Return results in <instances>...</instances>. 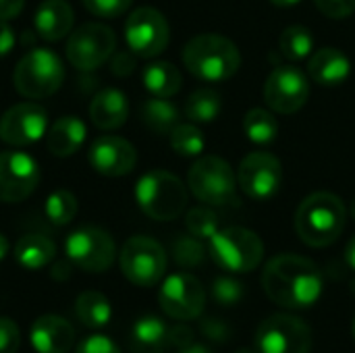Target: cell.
I'll use <instances>...</instances> for the list:
<instances>
[{
	"label": "cell",
	"instance_id": "cell-3",
	"mask_svg": "<svg viewBox=\"0 0 355 353\" xmlns=\"http://www.w3.org/2000/svg\"><path fill=\"white\" fill-rule=\"evenodd\" d=\"M183 62L193 77L218 83L239 71L241 54L229 37L218 33H200L185 44Z\"/></svg>",
	"mask_w": 355,
	"mask_h": 353
},
{
	"label": "cell",
	"instance_id": "cell-35",
	"mask_svg": "<svg viewBox=\"0 0 355 353\" xmlns=\"http://www.w3.org/2000/svg\"><path fill=\"white\" fill-rule=\"evenodd\" d=\"M189 235L198 239H210L218 231V216L210 208H191L185 216Z\"/></svg>",
	"mask_w": 355,
	"mask_h": 353
},
{
	"label": "cell",
	"instance_id": "cell-27",
	"mask_svg": "<svg viewBox=\"0 0 355 353\" xmlns=\"http://www.w3.org/2000/svg\"><path fill=\"white\" fill-rule=\"evenodd\" d=\"M75 314L87 329H104L112 318V308L100 291H83L75 300Z\"/></svg>",
	"mask_w": 355,
	"mask_h": 353
},
{
	"label": "cell",
	"instance_id": "cell-37",
	"mask_svg": "<svg viewBox=\"0 0 355 353\" xmlns=\"http://www.w3.org/2000/svg\"><path fill=\"white\" fill-rule=\"evenodd\" d=\"M81 2L92 15L102 17V19H112L129 10L133 0H81Z\"/></svg>",
	"mask_w": 355,
	"mask_h": 353
},
{
	"label": "cell",
	"instance_id": "cell-42",
	"mask_svg": "<svg viewBox=\"0 0 355 353\" xmlns=\"http://www.w3.org/2000/svg\"><path fill=\"white\" fill-rule=\"evenodd\" d=\"M135 64H137V56L131 50L129 52H116V54H112V60H110V69L119 77L131 75L135 71Z\"/></svg>",
	"mask_w": 355,
	"mask_h": 353
},
{
	"label": "cell",
	"instance_id": "cell-22",
	"mask_svg": "<svg viewBox=\"0 0 355 353\" xmlns=\"http://www.w3.org/2000/svg\"><path fill=\"white\" fill-rule=\"evenodd\" d=\"M127 117H129L127 96L116 87L100 89L89 104L92 123L104 131H112V129L123 127L127 123Z\"/></svg>",
	"mask_w": 355,
	"mask_h": 353
},
{
	"label": "cell",
	"instance_id": "cell-10",
	"mask_svg": "<svg viewBox=\"0 0 355 353\" xmlns=\"http://www.w3.org/2000/svg\"><path fill=\"white\" fill-rule=\"evenodd\" d=\"M256 353H310L312 331L293 314H272L256 331Z\"/></svg>",
	"mask_w": 355,
	"mask_h": 353
},
{
	"label": "cell",
	"instance_id": "cell-20",
	"mask_svg": "<svg viewBox=\"0 0 355 353\" xmlns=\"http://www.w3.org/2000/svg\"><path fill=\"white\" fill-rule=\"evenodd\" d=\"M73 23L75 15L67 0H44L33 15V27L37 35L48 42L69 37V33L73 31Z\"/></svg>",
	"mask_w": 355,
	"mask_h": 353
},
{
	"label": "cell",
	"instance_id": "cell-21",
	"mask_svg": "<svg viewBox=\"0 0 355 353\" xmlns=\"http://www.w3.org/2000/svg\"><path fill=\"white\" fill-rule=\"evenodd\" d=\"M352 73L347 54L339 48H320L308 60V75L324 87L341 85Z\"/></svg>",
	"mask_w": 355,
	"mask_h": 353
},
{
	"label": "cell",
	"instance_id": "cell-17",
	"mask_svg": "<svg viewBox=\"0 0 355 353\" xmlns=\"http://www.w3.org/2000/svg\"><path fill=\"white\" fill-rule=\"evenodd\" d=\"M48 112L33 102L10 106L0 119V139L8 146L23 148L46 137Z\"/></svg>",
	"mask_w": 355,
	"mask_h": 353
},
{
	"label": "cell",
	"instance_id": "cell-44",
	"mask_svg": "<svg viewBox=\"0 0 355 353\" xmlns=\"http://www.w3.org/2000/svg\"><path fill=\"white\" fill-rule=\"evenodd\" d=\"M193 343V331L185 325H177V327H171V347H185Z\"/></svg>",
	"mask_w": 355,
	"mask_h": 353
},
{
	"label": "cell",
	"instance_id": "cell-52",
	"mask_svg": "<svg viewBox=\"0 0 355 353\" xmlns=\"http://www.w3.org/2000/svg\"><path fill=\"white\" fill-rule=\"evenodd\" d=\"M352 333H354V341H355V318H354V329H352Z\"/></svg>",
	"mask_w": 355,
	"mask_h": 353
},
{
	"label": "cell",
	"instance_id": "cell-50",
	"mask_svg": "<svg viewBox=\"0 0 355 353\" xmlns=\"http://www.w3.org/2000/svg\"><path fill=\"white\" fill-rule=\"evenodd\" d=\"M349 214H352V218L355 221V198L352 200V206H349Z\"/></svg>",
	"mask_w": 355,
	"mask_h": 353
},
{
	"label": "cell",
	"instance_id": "cell-28",
	"mask_svg": "<svg viewBox=\"0 0 355 353\" xmlns=\"http://www.w3.org/2000/svg\"><path fill=\"white\" fill-rule=\"evenodd\" d=\"M141 121L154 133L168 135L179 125V110L168 98H150L141 104Z\"/></svg>",
	"mask_w": 355,
	"mask_h": 353
},
{
	"label": "cell",
	"instance_id": "cell-6",
	"mask_svg": "<svg viewBox=\"0 0 355 353\" xmlns=\"http://www.w3.org/2000/svg\"><path fill=\"white\" fill-rule=\"evenodd\" d=\"M208 241L212 260L227 273H250L264 258V243L260 235L243 227L218 229Z\"/></svg>",
	"mask_w": 355,
	"mask_h": 353
},
{
	"label": "cell",
	"instance_id": "cell-9",
	"mask_svg": "<svg viewBox=\"0 0 355 353\" xmlns=\"http://www.w3.org/2000/svg\"><path fill=\"white\" fill-rule=\"evenodd\" d=\"M114 48H116L114 31L104 23L89 21L69 33L64 54L75 69L94 71L114 54Z\"/></svg>",
	"mask_w": 355,
	"mask_h": 353
},
{
	"label": "cell",
	"instance_id": "cell-5",
	"mask_svg": "<svg viewBox=\"0 0 355 353\" xmlns=\"http://www.w3.org/2000/svg\"><path fill=\"white\" fill-rule=\"evenodd\" d=\"M64 81V64L60 56L48 48L27 52L15 67V89L29 100H42L58 92Z\"/></svg>",
	"mask_w": 355,
	"mask_h": 353
},
{
	"label": "cell",
	"instance_id": "cell-2",
	"mask_svg": "<svg viewBox=\"0 0 355 353\" xmlns=\"http://www.w3.org/2000/svg\"><path fill=\"white\" fill-rule=\"evenodd\" d=\"M347 210L341 198L329 191L308 196L295 212V231L310 248H327L335 243L345 229Z\"/></svg>",
	"mask_w": 355,
	"mask_h": 353
},
{
	"label": "cell",
	"instance_id": "cell-30",
	"mask_svg": "<svg viewBox=\"0 0 355 353\" xmlns=\"http://www.w3.org/2000/svg\"><path fill=\"white\" fill-rule=\"evenodd\" d=\"M243 131L252 144L268 146L277 139L279 125H277V119L272 117V112H268L264 108H252L243 117Z\"/></svg>",
	"mask_w": 355,
	"mask_h": 353
},
{
	"label": "cell",
	"instance_id": "cell-19",
	"mask_svg": "<svg viewBox=\"0 0 355 353\" xmlns=\"http://www.w3.org/2000/svg\"><path fill=\"white\" fill-rule=\"evenodd\" d=\"M29 339L37 353H67L75 343V329L69 320L46 314L31 325Z\"/></svg>",
	"mask_w": 355,
	"mask_h": 353
},
{
	"label": "cell",
	"instance_id": "cell-46",
	"mask_svg": "<svg viewBox=\"0 0 355 353\" xmlns=\"http://www.w3.org/2000/svg\"><path fill=\"white\" fill-rule=\"evenodd\" d=\"M345 262L349 264L352 270H355V235L349 239V243L345 248Z\"/></svg>",
	"mask_w": 355,
	"mask_h": 353
},
{
	"label": "cell",
	"instance_id": "cell-29",
	"mask_svg": "<svg viewBox=\"0 0 355 353\" xmlns=\"http://www.w3.org/2000/svg\"><path fill=\"white\" fill-rule=\"evenodd\" d=\"M220 110H223V98L212 87L196 89L187 98V102H185V117L191 123H196V125H204V123L216 121Z\"/></svg>",
	"mask_w": 355,
	"mask_h": 353
},
{
	"label": "cell",
	"instance_id": "cell-43",
	"mask_svg": "<svg viewBox=\"0 0 355 353\" xmlns=\"http://www.w3.org/2000/svg\"><path fill=\"white\" fill-rule=\"evenodd\" d=\"M15 44H17V33H15V29L10 27L8 21L0 19V58L8 56V54L12 52Z\"/></svg>",
	"mask_w": 355,
	"mask_h": 353
},
{
	"label": "cell",
	"instance_id": "cell-49",
	"mask_svg": "<svg viewBox=\"0 0 355 353\" xmlns=\"http://www.w3.org/2000/svg\"><path fill=\"white\" fill-rule=\"evenodd\" d=\"M275 6H281V8H287V6H295V4H300L302 0H270Z\"/></svg>",
	"mask_w": 355,
	"mask_h": 353
},
{
	"label": "cell",
	"instance_id": "cell-31",
	"mask_svg": "<svg viewBox=\"0 0 355 353\" xmlns=\"http://www.w3.org/2000/svg\"><path fill=\"white\" fill-rule=\"evenodd\" d=\"M279 48L289 60H304L314 52V37L304 25H289L279 37Z\"/></svg>",
	"mask_w": 355,
	"mask_h": 353
},
{
	"label": "cell",
	"instance_id": "cell-41",
	"mask_svg": "<svg viewBox=\"0 0 355 353\" xmlns=\"http://www.w3.org/2000/svg\"><path fill=\"white\" fill-rule=\"evenodd\" d=\"M200 331L212 343H227L231 339V327L227 322L218 320V318H206V320H202Z\"/></svg>",
	"mask_w": 355,
	"mask_h": 353
},
{
	"label": "cell",
	"instance_id": "cell-16",
	"mask_svg": "<svg viewBox=\"0 0 355 353\" xmlns=\"http://www.w3.org/2000/svg\"><path fill=\"white\" fill-rule=\"evenodd\" d=\"M160 308L175 320H193L202 316L206 293L202 283L185 273L166 277L158 293Z\"/></svg>",
	"mask_w": 355,
	"mask_h": 353
},
{
	"label": "cell",
	"instance_id": "cell-45",
	"mask_svg": "<svg viewBox=\"0 0 355 353\" xmlns=\"http://www.w3.org/2000/svg\"><path fill=\"white\" fill-rule=\"evenodd\" d=\"M25 6V0H0V19H15Z\"/></svg>",
	"mask_w": 355,
	"mask_h": 353
},
{
	"label": "cell",
	"instance_id": "cell-14",
	"mask_svg": "<svg viewBox=\"0 0 355 353\" xmlns=\"http://www.w3.org/2000/svg\"><path fill=\"white\" fill-rule=\"evenodd\" d=\"M40 183V166L25 152H0V202L19 204L27 200Z\"/></svg>",
	"mask_w": 355,
	"mask_h": 353
},
{
	"label": "cell",
	"instance_id": "cell-24",
	"mask_svg": "<svg viewBox=\"0 0 355 353\" xmlns=\"http://www.w3.org/2000/svg\"><path fill=\"white\" fill-rule=\"evenodd\" d=\"M129 347L133 353H164L171 347V327L158 316H141L129 333Z\"/></svg>",
	"mask_w": 355,
	"mask_h": 353
},
{
	"label": "cell",
	"instance_id": "cell-26",
	"mask_svg": "<svg viewBox=\"0 0 355 353\" xmlns=\"http://www.w3.org/2000/svg\"><path fill=\"white\" fill-rule=\"evenodd\" d=\"M141 81H144L146 89L156 98H171L183 85V77H181L179 69L166 60L150 62L141 71Z\"/></svg>",
	"mask_w": 355,
	"mask_h": 353
},
{
	"label": "cell",
	"instance_id": "cell-1",
	"mask_svg": "<svg viewBox=\"0 0 355 353\" xmlns=\"http://www.w3.org/2000/svg\"><path fill=\"white\" fill-rule=\"evenodd\" d=\"M262 287L277 306L285 310H306L320 300L324 279L310 258L279 254L264 266Z\"/></svg>",
	"mask_w": 355,
	"mask_h": 353
},
{
	"label": "cell",
	"instance_id": "cell-51",
	"mask_svg": "<svg viewBox=\"0 0 355 353\" xmlns=\"http://www.w3.org/2000/svg\"><path fill=\"white\" fill-rule=\"evenodd\" d=\"M237 353H256V350H239Z\"/></svg>",
	"mask_w": 355,
	"mask_h": 353
},
{
	"label": "cell",
	"instance_id": "cell-36",
	"mask_svg": "<svg viewBox=\"0 0 355 353\" xmlns=\"http://www.w3.org/2000/svg\"><path fill=\"white\" fill-rule=\"evenodd\" d=\"M243 295H245L243 283L239 279L231 277V275L218 277L212 283V298L220 306H235V304H239L243 300Z\"/></svg>",
	"mask_w": 355,
	"mask_h": 353
},
{
	"label": "cell",
	"instance_id": "cell-8",
	"mask_svg": "<svg viewBox=\"0 0 355 353\" xmlns=\"http://www.w3.org/2000/svg\"><path fill=\"white\" fill-rule=\"evenodd\" d=\"M119 264L127 281L137 287H152L160 283L166 273V252L156 239L135 235L125 241Z\"/></svg>",
	"mask_w": 355,
	"mask_h": 353
},
{
	"label": "cell",
	"instance_id": "cell-13",
	"mask_svg": "<svg viewBox=\"0 0 355 353\" xmlns=\"http://www.w3.org/2000/svg\"><path fill=\"white\" fill-rule=\"evenodd\" d=\"M283 183L281 160L270 152H252L248 154L237 171V185L252 200H270L277 196Z\"/></svg>",
	"mask_w": 355,
	"mask_h": 353
},
{
	"label": "cell",
	"instance_id": "cell-18",
	"mask_svg": "<svg viewBox=\"0 0 355 353\" xmlns=\"http://www.w3.org/2000/svg\"><path fill=\"white\" fill-rule=\"evenodd\" d=\"M89 164L104 177H123L135 169L137 152L131 141L119 135H102L89 148Z\"/></svg>",
	"mask_w": 355,
	"mask_h": 353
},
{
	"label": "cell",
	"instance_id": "cell-4",
	"mask_svg": "<svg viewBox=\"0 0 355 353\" xmlns=\"http://www.w3.org/2000/svg\"><path fill=\"white\" fill-rule=\"evenodd\" d=\"M141 212L154 221H175L187 206V187L168 171H150L135 185Z\"/></svg>",
	"mask_w": 355,
	"mask_h": 353
},
{
	"label": "cell",
	"instance_id": "cell-11",
	"mask_svg": "<svg viewBox=\"0 0 355 353\" xmlns=\"http://www.w3.org/2000/svg\"><path fill=\"white\" fill-rule=\"evenodd\" d=\"M64 252L73 266L85 273H104L114 262L116 246L104 229L81 227L67 237Z\"/></svg>",
	"mask_w": 355,
	"mask_h": 353
},
{
	"label": "cell",
	"instance_id": "cell-40",
	"mask_svg": "<svg viewBox=\"0 0 355 353\" xmlns=\"http://www.w3.org/2000/svg\"><path fill=\"white\" fill-rule=\"evenodd\" d=\"M75 353H121V350L112 339L104 335H92L77 345Z\"/></svg>",
	"mask_w": 355,
	"mask_h": 353
},
{
	"label": "cell",
	"instance_id": "cell-25",
	"mask_svg": "<svg viewBox=\"0 0 355 353\" xmlns=\"http://www.w3.org/2000/svg\"><path fill=\"white\" fill-rule=\"evenodd\" d=\"M56 256V246L52 239L40 233L23 235L15 246V260L27 270H40L48 266Z\"/></svg>",
	"mask_w": 355,
	"mask_h": 353
},
{
	"label": "cell",
	"instance_id": "cell-47",
	"mask_svg": "<svg viewBox=\"0 0 355 353\" xmlns=\"http://www.w3.org/2000/svg\"><path fill=\"white\" fill-rule=\"evenodd\" d=\"M177 353H212L206 345H200V343H189L185 347H181Z\"/></svg>",
	"mask_w": 355,
	"mask_h": 353
},
{
	"label": "cell",
	"instance_id": "cell-33",
	"mask_svg": "<svg viewBox=\"0 0 355 353\" xmlns=\"http://www.w3.org/2000/svg\"><path fill=\"white\" fill-rule=\"evenodd\" d=\"M77 198L69 191V189H56L48 196L46 204H44V210H46V216L52 225L56 227H64L69 225L75 214H77Z\"/></svg>",
	"mask_w": 355,
	"mask_h": 353
},
{
	"label": "cell",
	"instance_id": "cell-39",
	"mask_svg": "<svg viewBox=\"0 0 355 353\" xmlns=\"http://www.w3.org/2000/svg\"><path fill=\"white\" fill-rule=\"evenodd\" d=\"M314 4L331 19H345L355 10V0H314Z\"/></svg>",
	"mask_w": 355,
	"mask_h": 353
},
{
	"label": "cell",
	"instance_id": "cell-32",
	"mask_svg": "<svg viewBox=\"0 0 355 353\" xmlns=\"http://www.w3.org/2000/svg\"><path fill=\"white\" fill-rule=\"evenodd\" d=\"M168 135H171V146L179 156L196 158L202 156L206 148L204 133L196 127V123H179Z\"/></svg>",
	"mask_w": 355,
	"mask_h": 353
},
{
	"label": "cell",
	"instance_id": "cell-23",
	"mask_svg": "<svg viewBox=\"0 0 355 353\" xmlns=\"http://www.w3.org/2000/svg\"><path fill=\"white\" fill-rule=\"evenodd\" d=\"M85 135H87L85 123L79 117L67 114L56 119L46 131V148L50 154L58 158H67L73 156L83 146Z\"/></svg>",
	"mask_w": 355,
	"mask_h": 353
},
{
	"label": "cell",
	"instance_id": "cell-38",
	"mask_svg": "<svg viewBox=\"0 0 355 353\" xmlns=\"http://www.w3.org/2000/svg\"><path fill=\"white\" fill-rule=\"evenodd\" d=\"M21 343V333L15 320L0 316V353H17Z\"/></svg>",
	"mask_w": 355,
	"mask_h": 353
},
{
	"label": "cell",
	"instance_id": "cell-15",
	"mask_svg": "<svg viewBox=\"0 0 355 353\" xmlns=\"http://www.w3.org/2000/svg\"><path fill=\"white\" fill-rule=\"evenodd\" d=\"M310 96V81L306 73L293 64L277 67L264 83L266 104L281 114L297 112Z\"/></svg>",
	"mask_w": 355,
	"mask_h": 353
},
{
	"label": "cell",
	"instance_id": "cell-34",
	"mask_svg": "<svg viewBox=\"0 0 355 353\" xmlns=\"http://www.w3.org/2000/svg\"><path fill=\"white\" fill-rule=\"evenodd\" d=\"M173 258L183 268H196L206 260V248L193 235H179L173 241Z\"/></svg>",
	"mask_w": 355,
	"mask_h": 353
},
{
	"label": "cell",
	"instance_id": "cell-7",
	"mask_svg": "<svg viewBox=\"0 0 355 353\" xmlns=\"http://www.w3.org/2000/svg\"><path fill=\"white\" fill-rule=\"evenodd\" d=\"M189 191L206 206H227L235 202L237 173L220 156H200L187 173Z\"/></svg>",
	"mask_w": 355,
	"mask_h": 353
},
{
	"label": "cell",
	"instance_id": "cell-12",
	"mask_svg": "<svg viewBox=\"0 0 355 353\" xmlns=\"http://www.w3.org/2000/svg\"><path fill=\"white\" fill-rule=\"evenodd\" d=\"M125 40L129 50L139 58H154L168 46L171 27L164 15L152 6L135 8L125 23Z\"/></svg>",
	"mask_w": 355,
	"mask_h": 353
},
{
	"label": "cell",
	"instance_id": "cell-48",
	"mask_svg": "<svg viewBox=\"0 0 355 353\" xmlns=\"http://www.w3.org/2000/svg\"><path fill=\"white\" fill-rule=\"evenodd\" d=\"M6 254H8V241H6V237L0 233V260H4Z\"/></svg>",
	"mask_w": 355,
	"mask_h": 353
}]
</instances>
